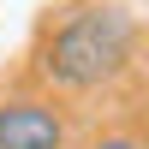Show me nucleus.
Wrapping results in <instances>:
<instances>
[{
  "mask_svg": "<svg viewBox=\"0 0 149 149\" xmlns=\"http://www.w3.org/2000/svg\"><path fill=\"white\" fill-rule=\"evenodd\" d=\"M0 149H66V119L48 102H0Z\"/></svg>",
  "mask_w": 149,
  "mask_h": 149,
  "instance_id": "obj_2",
  "label": "nucleus"
},
{
  "mask_svg": "<svg viewBox=\"0 0 149 149\" xmlns=\"http://www.w3.org/2000/svg\"><path fill=\"white\" fill-rule=\"evenodd\" d=\"M137 48V24L119 6H78L72 18L54 24L42 48V72L60 84V90H95V84L119 78Z\"/></svg>",
  "mask_w": 149,
  "mask_h": 149,
  "instance_id": "obj_1",
  "label": "nucleus"
},
{
  "mask_svg": "<svg viewBox=\"0 0 149 149\" xmlns=\"http://www.w3.org/2000/svg\"><path fill=\"white\" fill-rule=\"evenodd\" d=\"M95 149H137V143H125V137H102Z\"/></svg>",
  "mask_w": 149,
  "mask_h": 149,
  "instance_id": "obj_3",
  "label": "nucleus"
}]
</instances>
